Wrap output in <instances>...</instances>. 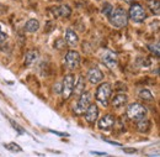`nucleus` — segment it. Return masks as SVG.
<instances>
[{
  "mask_svg": "<svg viewBox=\"0 0 160 157\" xmlns=\"http://www.w3.org/2000/svg\"><path fill=\"white\" fill-rule=\"evenodd\" d=\"M108 19H110V22L117 29L124 27L128 24V15L122 8L112 9L111 13L108 14Z\"/></svg>",
  "mask_w": 160,
  "mask_h": 157,
  "instance_id": "nucleus-1",
  "label": "nucleus"
},
{
  "mask_svg": "<svg viewBox=\"0 0 160 157\" xmlns=\"http://www.w3.org/2000/svg\"><path fill=\"white\" fill-rule=\"evenodd\" d=\"M111 94H112V88H111L110 83H101L96 90L95 97L102 106H107L110 98H111Z\"/></svg>",
  "mask_w": 160,
  "mask_h": 157,
  "instance_id": "nucleus-2",
  "label": "nucleus"
},
{
  "mask_svg": "<svg viewBox=\"0 0 160 157\" xmlns=\"http://www.w3.org/2000/svg\"><path fill=\"white\" fill-rule=\"evenodd\" d=\"M145 114H147V109L139 103H133L127 109V115L131 120H138L145 116Z\"/></svg>",
  "mask_w": 160,
  "mask_h": 157,
  "instance_id": "nucleus-3",
  "label": "nucleus"
},
{
  "mask_svg": "<svg viewBox=\"0 0 160 157\" xmlns=\"http://www.w3.org/2000/svg\"><path fill=\"white\" fill-rule=\"evenodd\" d=\"M128 16L129 19L132 20L133 22H143L145 18H147V14H145V10L143 9V6L139 4H134L129 8V13H128Z\"/></svg>",
  "mask_w": 160,
  "mask_h": 157,
  "instance_id": "nucleus-4",
  "label": "nucleus"
},
{
  "mask_svg": "<svg viewBox=\"0 0 160 157\" xmlns=\"http://www.w3.org/2000/svg\"><path fill=\"white\" fill-rule=\"evenodd\" d=\"M74 76L73 74H68L65 76L63 79V85H62V93H63V98L68 99L72 97V94L74 93L73 89H74Z\"/></svg>",
  "mask_w": 160,
  "mask_h": 157,
  "instance_id": "nucleus-5",
  "label": "nucleus"
},
{
  "mask_svg": "<svg viewBox=\"0 0 160 157\" xmlns=\"http://www.w3.org/2000/svg\"><path fill=\"white\" fill-rule=\"evenodd\" d=\"M90 101H91V97H90V94H89V93L82 92V93L80 94V98H79V100H78V103H77V105H75V108H74L75 114H78V115L84 114V113H85V110L88 109V106L90 105Z\"/></svg>",
  "mask_w": 160,
  "mask_h": 157,
  "instance_id": "nucleus-6",
  "label": "nucleus"
},
{
  "mask_svg": "<svg viewBox=\"0 0 160 157\" xmlns=\"http://www.w3.org/2000/svg\"><path fill=\"white\" fill-rule=\"evenodd\" d=\"M101 61L110 68V69H115L118 64V61H117V55L111 51V50H106L102 52L101 55Z\"/></svg>",
  "mask_w": 160,
  "mask_h": 157,
  "instance_id": "nucleus-7",
  "label": "nucleus"
},
{
  "mask_svg": "<svg viewBox=\"0 0 160 157\" xmlns=\"http://www.w3.org/2000/svg\"><path fill=\"white\" fill-rule=\"evenodd\" d=\"M65 64H67L68 68H70V69L78 68L80 64V55L77 51H69V52L65 55Z\"/></svg>",
  "mask_w": 160,
  "mask_h": 157,
  "instance_id": "nucleus-8",
  "label": "nucleus"
},
{
  "mask_svg": "<svg viewBox=\"0 0 160 157\" xmlns=\"http://www.w3.org/2000/svg\"><path fill=\"white\" fill-rule=\"evenodd\" d=\"M115 124H116V118L111 114H107V115L102 116L101 120H99V127L105 131H111L113 129Z\"/></svg>",
  "mask_w": 160,
  "mask_h": 157,
  "instance_id": "nucleus-9",
  "label": "nucleus"
},
{
  "mask_svg": "<svg viewBox=\"0 0 160 157\" xmlns=\"http://www.w3.org/2000/svg\"><path fill=\"white\" fill-rule=\"evenodd\" d=\"M85 118L88 120V122H90V124H92V122H95L96 120H98V116H99V109H98V106L95 105V104H90L89 106H88V109L85 110Z\"/></svg>",
  "mask_w": 160,
  "mask_h": 157,
  "instance_id": "nucleus-10",
  "label": "nucleus"
},
{
  "mask_svg": "<svg viewBox=\"0 0 160 157\" xmlns=\"http://www.w3.org/2000/svg\"><path fill=\"white\" fill-rule=\"evenodd\" d=\"M88 79L90 80L91 84H99L103 79V74L99 68H91L88 73Z\"/></svg>",
  "mask_w": 160,
  "mask_h": 157,
  "instance_id": "nucleus-11",
  "label": "nucleus"
},
{
  "mask_svg": "<svg viewBox=\"0 0 160 157\" xmlns=\"http://www.w3.org/2000/svg\"><path fill=\"white\" fill-rule=\"evenodd\" d=\"M65 41H67V43H68L69 46L75 47V46L78 45V42H79V37H78V35L75 34V31H73L72 29H68L67 32H65Z\"/></svg>",
  "mask_w": 160,
  "mask_h": 157,
  "instance_id": "nucleus-12",
  "label": "nucleus"
},
{
  "mask_svg": "<svg viewBox=\"0 0 160 157\" xmlns=\"http://www.w3.org/2000/svg\"><path fill=\"white\" fill-rule=\"evenodd\" d=\"M127 100H128V97L126 95V94H117V95H115L112 100H111V105L113 106V108H121V106H123L126 103H127Z\"/></svg>",
  "mask_w": 160,
  "mask_h": 157,
  "instance_id": "nucleus-13",
  "label": "nucleus"
},
{
  "mask_svg": "<svg viewBox=\"0 0 160 157\" xmlns=\"http://www.w3.org/2000/svg\"><path fill=\"white\" fill-rule=\"evenodd\" d=\"M137 129L139 133H147L150 129V121L147 118H140L137 120Z\"/></svg>",
  "mask_w": 160,
  "mask_h": 157,
  "instance_id": "nucleus-14",
  "label": "nucleus"
},
{
  "mask_svg": "<svg viewBox=\"0 0 160 157\" xmlns=\"http://www.w3.org/2000/svg\"><path fill=\"white\" fill-rule=\"evenodd\" d=\"M25 29H26L28 32H36V31L40 29V22H38V20H36V19L28 20L27 24L25 25Z\"/></svg>",
  "mask_w": 160,
  "mask_h": 157,
  "instance_id": "nucleus-15",
  "label": "nucleus"
},
{
  "mask_svg": "<svg viewBox=\"0 0 160 157\" xmlns=\"http://www.w3.org/2000/svg\"><path fill=\"white\" fill-rule=\"evenodd\" d=\"M85 90V80H84V77L80 76L79 80H77L74 83V89L73 92H75V94H81L82 92Z\"/></svg>",
  "mask_w": 160,
  "mask_h": 157,
  "instance_id": "nucleus-16",
  "label": "nucleus"
},
{
  "mask_svg": "<svg viewBox=\"0 0 160 157\" xmlns=\"http://www.w3.org/2000/svg\"><path fill=\"white\" fill-rule=\"evenodd\" d=\"M148 6H149V9H150L153 13H155L157 15H159V13H160L159 0H148Z\"/></svg>",
  "mask_w": 160,
  "mask_h": 157,
  "instance_id": "nucleus-17",
  "label": "nucleus"
},
{
  "mask_svg": "<svg viewBox=\"0 0 160 157\" xmlns=\"http://www.w3.org/2000/svg\"><path fill=\"white\" fill-rule=\"evenodd\" d=\"M58 11H59V15L63 18H69L72 14V9L68 5H60L58 8Z\"/></svg>",
  "mask_w": 160,
  "mask_h": 157,
  "instance_id": "nucleus-18",
  "label": "nucleus"
},
{
  "mask_svg": "<svg viewBox=\"0 0 160 157\" xmlns=\"http://www.w3.org/2000/svg\"><path fill=\"white\" fill-rule=\"evenodd\" d=\"M139 97L143 99V100H147V101H153V100H154L153 94H152L150 90H148V89H142V90H139Z\"/></svg>",
  "mask_w": 160,
  "mask_h": 157,
  "instance_id": "nucleus-19",
  "label": "nucleus"
},
{
  "mask_svg": "<svg viewBox=\"0 0 160 157\" xmlns=\"http://www.w3.org/2000/svg\"><path fill=\"white\" fill-rule=\"evenodd\" d=\"M4 147H5L6 150L11 151V152H21V151H22V149H21V147L19 146V145H18V143H15V142L4 143Z\"/></svg>",
  "mask_w": 160,
  "mask_h": 157,
  "instance_id": "nucleus-20",
  "label": "nucleus"
},
{
  "mask_svg": "<svg viewBox=\"0 0 160 157\" xmlns=\"http://www.w3.org/2000/svg\"><path fill=\"white\" fill-rule=\"evenodd\" d=\"M38 57V53L36 51H30L27 55H26V63L27 64H31L32 62H35Z\"/></svg>",
  "mask_w": 160,
  "mask_h": 157,
  "instance_id": "nucleus-21",
  "label": "nucleus"
},
{
  "mask_svg": "<svg viewBox=\"0 0 160 157\" xmlns=\"http://www.w3.org/2000/svg\"><path fill=\"white\" fill-rule=\"evenodd\" d=\"M149 50L152 53H155V56H159V42H155V45H149Z\"/></svg>",
  "mask_w": 160,
  "mask_h": 157,
  "instance_id": "nucleus-22",
  "label": "nucleus"
},
{
  "mask_svg": "<svg viewBox=\"0 0 160 157\" xmlns=\"http://www.w3.org/2000/svg\"><path fill=\"white\" fill-rule=\"evenodd\" d=\"M10 124L12 125V127H14V129H16V131H18L19 134H25V131H23V129L21 127V126H20V125H19V124H16V122H15L14 120H11V119H10Z\"/></svg>",
  "mask_w": 160,
  "mask_h": 157,
  "instance_id": "nucleus-23",
  "label": "nucleus"
},
{
  "mask_svg": "<svg viewBox=\"0 0 160 157\" xmlns=\"http://www.w3.org/2000/svg\"><path fill=\"white\" fill-rule=\"evenodd\" d=\"M111 10H112V6L107 4V5H106V8H103V10H102V13H103V14H106V15H108Z\"/></svg>",
  "mask_w": 160,
  "mask_h": 157,
  "instance_id": "nucleus-24",
  "label": "nucleus"
},
{
  "mask_svg": "<svg viewBox=\"0 0 160 157\" xmlns=\"http://www.w3.org/2000/svg\"><path fill=\"white\" fill-rule=\"evenodd\" d=\"M56 94H59L60 92H62V85H60V83H57L56 85H54V90H53Z\"/></svg>",
  "mask_w": 160,
  "mask_h": 157,
  "instance_id": "nucleus-25",
  "label": "nucleus"
},
{
  "mask_svg": "<svg viewBox=\"0 0 160 157\" xmlns=\"http://www.w3.org/2000/svg\"><path fill=\"white\" fill-rule=\"evenodd\" d=\"M8 39V36H6V34H4L2 31H1V29H0V43H2V42H5Z\"/></svg>",
  "mask_w": 160,
  "mask_h": 157,
  "instance_id": "nucleus-26",
  "label": "nucleus"
},
{
  "mask_svg": "<svg viewBox=\"0 0 160 157\" xmlns=\"http://www.w3.org/2000/svg\"><path fill=\"white\" fill-rule=\"evenodd\" d=\"M105 141L111 143V145H115V146H121V143H118V142H113V141H110V140H105Z\"/></svg>",
  "mask_w": 160,
  "mask_h": 157,
  "instance_id": "nucleus-27",
  "label": "nucleus"
},
{
  "mask_svg": "<svg viewBox=\"0 0 160 157\" xmlns=\"http://www.w3.org/2000/svg\"><path fill=\"white\" fill-rule=\"evenodd\" d=\"M91 154H92V155H102V156H103V155H106L105 152H94V151H92Z\"/></svg>",
  "mask_w": 160,
  "mask_h": 157,
  "instance_id": "nucleus-28",
  "label": "nucleus"
},
{
  "mask_svg": "<svg viewBox=\"0 0 160 157\" xmlns=\"http://www.w3.org/2000/svg\"><path fill=\"white\" fill-rule=\"evenodd\" d=\"M124 1H126V3H128V4H131V3L133 1V0H124Z\"/></svg>",
  "mask_w": 160,
  "mask_h": 157,
  "instance_id": "nucleus-29",
  "label": "nucleus"
}]
</instances>
